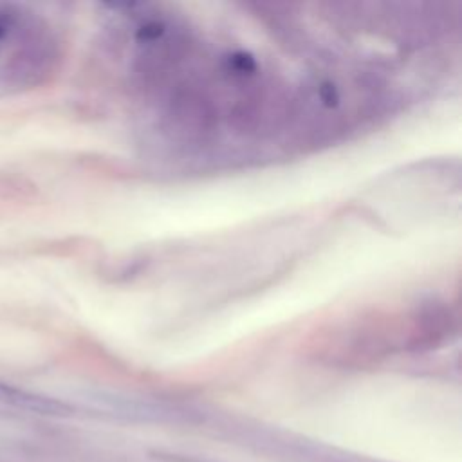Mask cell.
I'll return each mask as SVG.
<instances>
[{"label": "cell", "instance_id": "6da1fadb", "mask_svg": "<svg viewBox=\"0 0 462 462\" xmlns=\"http://www.w3.org/2000/svg\"><path fill=\"white\" fill-rule=\"evenodd\" d=\"M61 61V40L34 9L0 2V97L47 83Z\"/></svg>", "mask_w": 462, "mask_h": 462}]
</instances>
